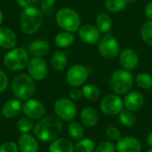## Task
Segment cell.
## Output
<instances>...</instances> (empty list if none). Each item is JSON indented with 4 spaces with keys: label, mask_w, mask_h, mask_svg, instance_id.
<instances>
[{
    "label": "cell",
    "mask_w": 152,
    "mask_h": 152,
    "mask_svg": "<svg viewBox=\"0 0 152 152\" xmlns=\"http://www.w3.org/2000/svg\"><path fill=\"white\" fill-rule=\"evenodd\" d=\"M62 130V121L56 115H49L39 119L33 131L35 137L38 141L49 142L59 138Z\"/></svg>",
    "instance_id": "cell-1"
},
{
    "label": "cell",
    "mask_w": 152,
    "mask_h": 152,
    "mask_svg": "<svg viewBox=\"0 0 152 152\" xmlns=\"http://www.w3.org/2000/svg\"><path fill=\"white\" fill-rule=\"evenodd\" d=\"M44 22V14L42 10L36 6L24 8L20 17V25L22 32L26 35L36 34Z\"/></svg>",
    "instance_id": "cell-2"
},
{
    "label": "cell",
    "mask_w": 152,
    "mask_h": 152,
    "mask_svg": "<svg viewBox=\"0 0 152 152\" xmlns=\"http://www.w3.org/2000/svg\"><path fill=\"white\" fill-rule=\"evenodd\" d=\"M12 90L17 99L27 101L32 98L36 92L35 80L28 74H19L12 82Z\"/></svg>",
    "instance_id": "cell-3"
},
{
    "label": "cell",
    "mask_w": 152,
    "mask_h": 152,
    "mask_svg": "<svg viewBox=\"0 0 152 152\" xmlns=\"http://www.w3.org/2000/svg\"><path fill=\"white\" fill-rule=\"evenodd\" d=\"M29 60L28 50L23 47H14L4 54L3 62L8 70L16 72L27 68Z\"/></svg>",
    "instance_id": "cell-4"
},
{
    "label": "cell",
    "mask_w": 152,
    "mask_h": 152,
    "mask_svg": "<svg viewBox=\"0 0 152 152\" xmlns=\"http://www.w3.org/2000/svg\"><path fill=\"white\" fill-rule=\"evenodd\" d=\"M55 20L61 29L71 33L78 31L81 26L80 15L69 7L60 9L55 15Z\"/></svg>",
    "instance_id": "cell-5"
},
{
    "label": "cell",
    "mask_w": 152,
    "mask_h": 152,
    "mask_svg": "<svg viewBox=\"0 0 152 152\" xmlns=\"http://www.w3.org/2000/svg\"><path fill=\"white\" fill-rule=\"evenodd\" d=\"M134 82L133 74L126 69H118L111 75L110 85L112 91L118 95H123L130 92Z\"/></svg>",
    "instance_id": "cell-6"
},
{
    "label": "cell",
    "mask_w": 152,
    "mask_h": 152,
    "mask_svg": "<svg viewBox=\"0 0 152 152\" xmlns=\"http://www.w3.org/2000/svg\"><path fill=\"white\" fill-rule=\"evenodd\" d=\"M53 110L55 115L64 122L72 121L77 112V105L74 101L69 98H60L53 105Z\"/></svg>",
    "instance_id": "cell-7"
},
{
    "label": "cell",
    "mask_w": 152,
    "mask_h": 152,
    "mask_svg": "<svg viewBox=\"0 0 152 152\" xmlns=\"http://www.w3.org/2000/svg\"><path fill=\"white\" fill-rule=\"evenodd\" d=\"M119 50L118 41L112 35H106L98 42V51L107 60H114L119 54Z\"/></svg>",
    "instance_id": "cell-8"
},
{
    "label": "cell",
    "mask_w": 152,
    "mask_h": 152,
    "mask_svg": "<svg viewBox=\"0 0 152 152\" xmlns=\"http://www.w3.org/2000/svg\"><path fill=\"white\" fill-rule=\"evenodd\" d=\"M124 109V102L118 94H110L102 98L100 103V110L108 116L118 115Z\"/></svg>",
    "instance_id": "cell-9"
},
{
    "label": "cell",
    "mask_w": 152,
    "mask_h": 152,
    "mask_svg": "<svg viewBox=\"0 0 152 152\" xmlns=\"http://www.w3.org/2000/svg\"><path fill=\"white\" fill-rule=\"evenodd\" d=\"M89 77V70L81 64H76L70 67L66 74V81L72 87L83 86Z\"/></svg>",
    "instance_id": "cell-10"
},
{
    "label": "cell",
    "mask_w": 152,
    "mask_h": 152,
    "mask_svg": "<svg viewBox=\"0 0 152 152\" xmlns=\"http://www.w3.org/2000/svg\"><path fill=\"white\" fill-rule=\"evenodd\" d=\"M28 75L35 81L45 79L48 74V66L43 58H31L27 66Z\"/></svg>",
    "instance_id": "cell-11"
},
{
    "label": "cell",
    "mask_w": 152,
    "mask_h": 152,
    "mask_svg": "<svg viewBox=\"0 0 152 152\" xmlns=\"http://www.w3.org/2000/svg\"><path fill=\"white\" fill-rule=\"evenodd\" d=\"M22 112L25 114L26 117L31 119L39 120L45 117V107L43 104V102H40L39 100L30 98L25 101V102L23 103Z\"/></svg>",
    "instance_id": "cell-12"
},
{
    "label": "cell",
    "mask_w": 152,
    "mask_h": 152,
    "mask_svg": "<svg viewBox=\"0 0 152 152\" xmlns=\"http://www.w3.org/2000/svg\"><path fill=\"white\" fill-rule=\"evenodd\" d=\"M78 36L80 39L88 45H94L101 39V31L93 24H84L78 29Z\"/></svg>",
    "instance_id": "cell-13"
},
{
    "label": "cell",
    "mask_w": 152,
    "mask_h": 152,
    "mask_svg": "<svg viewBox=\"0 0 152 152\" xmlns=\"http://www.w3.org/2000/svg\"><path fill=\"white\" fill-rule=\"evenodd\" d=\"M119 63L124 69H134L139 64V56L132 48H126L119 53Z\"/></svg>",
    "instance_id": "cell-14"
},
{
    "label": "cell",
    "mask_w": 152,
    "mask_h": 152,
    "mask_svg": "<svg viewBox=\"0 0 152 152\" xmlns=\"http://www.w3.org/2000/svg\"><path fill=\"white\" fill-rule=\"evenodd\" d=\"M117 151L118 152H141L142 143L134 136H124L117 142Z\"/></svg>",
    "instance_id": "cell-15"
},
{
    "label": "cell",
    "mask_w": 152,
    "mask_h": 152,
    "mask_svg": "<svg viewBox=\"0 0 152 152\" xmlns=\"http://www.w3.org/2000/svg\"><path fill=\"white\" fill-rule=\"evenodd\" d=\"M123 102L126 109L134 112L139 110L144 105L145 98L142 93L137 91H133L126 94Z\"/></svg>",
    "instance_id": "cell-16"
},
{
    "label": "cell",
    "mask_w": 152,
    "mask_h": 152,
    "mask_svg": "<svg viewBox=\"0 0 152 152\" xmlns=\"http://www.w3.org/2000/svg\"><path fill=\"white\" fill-rule=\"evenodd\" d=\"M17 144L20 152H38L39 150L37 139L29 133L21 134Z\"/></svg>",
    "instance_id": "cell-17"
},
{
    "label": "cell",
    "mask_w": 152,
    "mask_h": 152,
    "mask_svg": "<svg viewBox=\"0 0 152 152\" xmlns=\"http://www.w3.org/2000/svg\"><path fill=\"white\" fill-rule=\"evenodd\" d=\"M49 43L45 39H36L32 41L28 47V54L32 58H42L49 53Z\"/></svg>",
    "instance_id": "cell-18"
},
{
    "label": "cell",
    "mask_w": 152,
    "mask_h": 152,
    "mask_svg": "<svg viewBox=\"0 0 152 152\" xmlns=\"http://www.w3.org/2000/svg\"><path fill=\"white\" fill-rule=\"evenodd\" d=\"M22 103L19 99H11L7 101L2 108V115L7 119H12L19 116L22 111Z\"/></svg>",
    "instance_id": "cell-19"
},
{
    "label": "cell",
    "mask_w": 152,
    "mask_h": 152,
    "mask_svg": "<svg viewBox=\"0 0 152 152\" xmlns=\"http://www.w3.org/2000/svg\"><path fill=\"white\" fill-rule=\"evenodd\" d=\"M17 42V37L10 28L0 27V47L11 50L16 46Z\"/></svg>",
    "instance_id": "cell-20"
},
{
    "label": "cell",
    "mask_w": 152,
    "mask_h": 152,
    "mask_svg": "<svg viewBox=\"0 0 152 152\" xmlns=\"http://www.w3.org/2000/svg\"><path fill=\"white\" fill-rule=\"evenodd\" d=\"M80 120L85 126L94 127L97 125L99 120L98 112L93 107H86L80 113Z\"/></svg>",
    "instance_id": "cell-21"
},
{
    "label": "cell",
    "mask_w": 152,
    "mask_h": 152,
    "mask_svg": "<svg viewBox=\"0 0 152 152\" xmlns=\"http://www.w3.org/2000/svg\"><path fill=\"white\" fill-rule=\"evenodd\" d=\"M48 151L49 152H74V145L70 140L59 137L51 142Z\"/></svg>",
    "instance_id": "cell-22"
},
{
    "label": "cell",
    "mask_w": 152,
    "mask_h": 152,
    "mask_svg": "<svg viewBox=\"0 0 152 152\" xmlns=\"http://www.w3.org/2000/svg\"><path fill=\"white\" fill-rule=\"evenodd\" d=\"M75 36L71 32L68 31H61L56 34L54 37V44L59 48H67L70 46L75 42Z\"/></svg>",
    "instance_id": "cell-23"
},
{
    "label": "cell",
    "mask_w": 152,
    "mask_h": 152,
    "mask_svg": "<svg viewBox=\"0 0 152 152\" xmlns=\"http://www.w3.org/2000/svg\"><path fill=\"white\" fill-rule=\"evenodd\" d=\"M68 57L65 52L56 51L51 58V65L56 71H61L66 69Z\"/></svg>",
    "instance_id": "cell-24"
},
{
    "label": "cell",
    "mask_w": 152,
    "mask_h": 152,
    "mask_svg": "<svg viewBox=\"0 0 152 152\" xmlns=\"http://www.w3.org/2000/svg\"><path fill=\"white\" fill-rule=\"evenodd\" d=\"M95 23L101 33H108L112 27V20L110 16L105 12H102L97 15Z\"/></svg>",
    "instance_id": "cell-25"
},
{
    "label": "cell",
    "mask_w": 152,
    "mask_h": 152,
    "mask_svg": "<svg viewBox=\"0 0 152 152\" xmlns=\"http://www.w3.org/2000/svg\"><path fill=\"white\" fill-rule=\"evenodd\" d=\"M120 123L126 127H133L137 123V118L134 111L127 109H123L118 114Z\"/></svg>",
    "instance_id": "cell-26"
},
{
    "label": "cell",
    "mask_w": 152,
    "mask_h": 152,
    "mask_svg": "<svg viewBox=\"0 0 152 152\" xmlns=\"http://www.w3.org/2000/svg\"><path fill=\"white\" fill-rule=\"evenodd\" d=\"M81 90H82L83 97H85L86 100H89V101H95L101 95L100 88L94 84L85 85Z\"/></svg>",
    "instance_id": "cell-27"
},
{
    "label": "cell",
    "mask_w": 152,
    "mask_h": 152,
    "mask_svg": "<svg viewBox=\"0 0 152 152\" xmlns=\"http://www.w3.org/2000/svg\"><path fill=\"white\" fill-rule=\"evenodd\" d=\"M68 133L69 135L74 140H81L84 136L85 130L83 126L77 121H70L68 126Z\"/></svg>",
    "instance_id": "cell-28"
},
{
    "label": "cell",
    "mask_w": 152,
    "mask_h": 152,
    "mask_svg": "<svg viewBox=\"0 0 152 152\" xmlns=\"http://www.w3.org/2000/svg\"><path fill=\"white\" fill-rule=\"evenodd\" d=\"M95 143L90 138L79 140L74 146V152H94Z\"/></svg>",
    "instance_id": "cell-29"
},
{
    "label": "cell",
    "mask_w": 152,
    "mask_h": 152,
    "mask_svg": "<svg viewBox=\"0 0 152 152\" xmlns=\"http://www.w3.org/2000/svg\"><path fill=\"white\" fill-rule=\"evenodd\" d=\"M134 82L142 89H151L152 87V75L147 72L139 73L134 77Z\"/></svg>",
    "instance_id": "cell-30"
},
{
    "label": "cell",
    "mask_w": 152,
    "mask_h": 152,
    "mask_svg": "<svg viewBox=\"0 0 152 152\" xmlns=\"http://www.w3.org/2000/svg\"><path fill=\"white\" fill-rule=\"evenodd\" d=\"M34 127H35L34 122L32 121L31 118H29L28 117L20 118L16 122V128L21 134L29 133L32 130H34Z\"/></svg>",
    "instance_id": "cell-31"
},
{
    "label": "cell",
    "mask_w": 152,
    "mask_h": 152,
    "mask_svg": "<svg viewBox=\"0 0 152 152\" xmlns=\"http://www.w3.org/2000/svg\"><path fill=\"white\" fill-rule=\"evenodd\" d=\"M127 2V0H106L105 8L110 12H118L126 7Z\"/></svg>",
    "instance_id": "cell-32"
},
{
    "label": "cell",
    "mask_w": 152,
    "mask_h": 152,
    "mask_svg": "<svg viewBox=\"0 0 152 152\" xmlns=\"http://www.w3.org/2000/svg\"><path fill=\"white\" fill-rule=\"evenodd\" d=\"M141 36L146 45L152 46V20L146 21L142 26Z\"/></svg>",
    "instance_id": "cell-33"
},
{
    "label": "cell",
    "mask_w": 152,
    "mask_h": 152,
    "mask_svg": "<svg viewBox=\"0 0 152 152\" xmlns=\"http://www.w3.org/2000/svg\"><path fill=\"white\" fill-rule=\"evenodd\" d=\"M105 134H106V137L110 142H118L122 137L120 130L116 126H109V127H107V129L105 131Z\"/></svg>",
    "instance_id": "cell-34"
},
{
    "label": "cell",
    "mask_w": 152,
    "mask_h": 152,
    "mask_svg": "<svg viewBox=\"0 0 152 152\" xmlns=\"http://www.w3.org/2000/svg\"><path fill=\"white\" fill-rule=\"evenodd\" d=\"M94 152H117V147L112 142L105 141L96 146Z\"/></svg>",
    "instance_id": "cell-35"
},
{
    "label": "cell",
    "mask_w": 152,
    "mask_h": 152,
    "mask_svg": "<svg viewBox=\"0 0 152 152\" xmlns=\"http://www.w3.org/2000/svg\"><path fill=\"white\" fill-rule=\"evenodd\" d=\"M18 144L13 142H4L0 146V152H19Z\"/></svg>",
    "instance_id": "cell-36"
},
{
    "label": "cell",
    "mask_w": 152,
    "mask_h": 152,
    "mask_svg": "<svg viewBox=\"0 0 152 152\" xmlns=\"http://www.w3.org/2000/svg\"><path fill=\"white\" fill-rule=\"evenodd\" d=\"M8 85H9V78L6 73L4 70L0 69V94L4 93L7 89Z\"/></svg>",
    "instance_id": "cell-37"
},
{
    "label": "cell",
    "mask_w": 152,
    "mask_h": 152,
    "mask_svg": "<svg viewBox=\"0 0 152 152\" xmlns=\"http://www.w3.org/2000/svg\"><path fill=\"white\" fill-rule=\"evenodd\" d=\"M83 97L82 90L78 89L77 87H74L69 92V99L72 101H79Z\"/></svg>",
    "instance_id": "cell-38"
},
{
    "label": "cell",
    "mask_w": 152,
    "mask_h": 152,
    "mask_svg": "<svg viewBox=\"0 0 152 152\" xmlns=\"http://www.w3.org/2000/svg\"><path fill=\"white\" fill-rule=\"evenodd\" d=\"M55 3V0H39V5L42 11L47 12L50 10Z\"/></svg>",
    "instance_id": "cell-39"
},
{
    "label": "cell",
    "mask_w": 152,
    "mask_h": 152,
    "mask_svg": "<svg viewBox=\"0 0 152 152\" xmlns=\"http://www.w3.org/2000/svg\"><path fill=\"white\" fill-rule=\"evenodd\" d=\"M17 4H19V6H20L21 8H27L29 6H35V4L39 1V0H16Z\"/></svg>",
    "instance_id": "cell-40"
},
{
    "label": "cell",
    "mask_w": 152,
    "mask_h": 152,
    "mask_svg": "<svg viewBox=\"0 0 152 152\" xmlns=\"http://www.w3.org/2000/svg\"><path fill=\"white\" fill-rule=\"evenodd\" d=\"M144 12L149 20H152V1L149 2L144 9Z\"/></svg>",
    "instance_id": "cell-41"
},
{
    "label": "cell",
    "mask_w": 152,
    "mask_h": 152,
    "mask_svg": "<svg viewBox=\"0 0 152 152\" xmlns=\"http://www.w3.org/2000/svg\"><path fill=\"white\" fill-rule=\"evenodd\" d=\"M147 144L150 148H152V130L147 135V139H146Z\"/></svg>",
    "instance_id": "cell-42"
},
{
    "label": "cell",
    "mask_w": 152,
    "mask_h": 152,
    "mask_svg": "<svg viewBox=\"0 0 152 152\" xmlns=\"http://www.w3.org/2000/svg\"><path fill=\"white\" fill-rule=\"evenodd\" d=\"M3 21H4V14H3L2 11H0V27H1Z\"/></svg>",
    "instance_id": "cell-43"
},
{
    "label": "cell",
    "mask_w": 152,
    "mask_h": 152,
    "mask_svg": "<svg viewBox=\"0 0 152 152\" xmlns=\"http://www.w3.org/2000/svg\"><path fill=\"white\" fill-rule=\"evenodd\" d=\"M147 152H152V148H151V149H150V150H149Z\"/></svg>",
    "instance_id": "cell-44"
},
{
    "label": "cell",
    "mask_w": 152,
    "mask_h": 152,
    "mask_svg": "<svg viewBox=\"0 0 152 152\" xmlns=\"http://www.w3.org/2000/svg\"><path fill=\"white\" fill-rule=\"evenodd\" d=\"M1 2H2V0H0V4H1Z\"/></svg>",
    "instance_id": "cell-45"
}]
</instances>
